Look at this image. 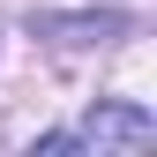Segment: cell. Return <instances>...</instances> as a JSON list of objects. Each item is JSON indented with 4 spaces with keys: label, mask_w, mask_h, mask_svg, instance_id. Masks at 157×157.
Masks as SVG:
<instances>
[{
    "label": "cell",
    "mask_w": 157,
    "mask_h": 157,
    "mask_svg": "<svg viewBox=\"0 0 157 157\" xmlns=\"http://www.w3.org/2000/svg\"><path fill=\"white\" fill-rule=\"evenodd\" d=\"M150 142H157V120H150L142 105H97L75 135H45L37 150L60 157V150H150Z\"/></svg>",
    "instance_id": "1"
}]
</instances>
